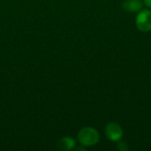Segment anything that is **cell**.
Returning a JSON list of instances; mask_svg holds the SVG:
<instances>
[{"label": "cell", "instance_id": "cell-6", "mask_svg": "<svg viewBox=\"0 0 151 151\" xmlns=\"http://www.w3.org/2000/svg\"><path fill=\"white\" fill-rule=\"evenodd\" d=\"M117 149L120 151H127L128 150H129V147H128V145H127V142H119V143L118 144Z\"/></svg>", "mask_w": 151, "mask_h": 151}, {"label": "cell", "instance_id": "cell-2", "mask_svg": "<svg viewBox=\"0 0 151 151\" xmlns=\"http://www.w3.org/2000/svg\"><path fill=\"white\" fill-rule=\"evenodd\" d=\"M136 27L143 33L151 31V11L149 9L141 10L136 17Z\"/></svg>", "mask_w": 151, "mask_h": 151}, {"label": "cell", "instance_id": "cell-4", "mask_svg": "<svg viewBox=\"0 0 151 151\" xmlns=\"http://www.w3.org/2000/svg\"><path fill=\"white\" fill-rule=\"evenodd\" d=\"M122 6L128 12H139L143 7V3L141 0H125Z\"/></svg>", "mask_w": 151, "mask_h": 151}, {"label": "cell", "instance_id": "cell-3", "mask_svg": "<svg viewBox=\"0 0 151 151\" xmlns=\"http://www.w3.org/2000/svg\"><path fill=\"white\" fill-rule=\"evenodd\" d=\"M105 134L111 142H119L123 137V129L118 123L111 122L106 126Z\"/></svg>", "mask_w": 151, "mask_h": 151}, {"label": "cell", "instance_id": "cell-7", "mask_svg": "<svg viewBox=\"0 0 151 151\" xmlns=\"http://www.w3.org/2000/svg\"><path fill=\"white\" fill-rule=\"evenodd\" d=\"M144 4L148 6L151 8V0H144Z\"/></svg>", "mask_w": 151, "mask_h": 151}, {"label": "cell", "instance_id": "cell-5", "mask_svg": "<svg viewBox=\"0 0 151 151\" xmlns=\"http://www.w3.org/2000/svg\"><path fill=\"white\" fill-rule=\"evenodd\" d=\"M75 140L73 139L72 137H63L61 138L58 143H57V149L59 150H64V151H68L73 150L75 147Z\"/></svg>", "mask_w": 151, "mask_h": 151}, {"label": "cell", "instance_id": "cell-8", "mask_svg": "<svg viewBox=\"0 0 151 151\" xmlns=\"http://www.w3.org/2000/svg\"><path fill=\"white\" fill-rule=\"evenodd\" d=\"M76 150H86L84 148H77Z\"/></svg>", "mask_w": 151, "mask_h": 151}, {"label": "cell", "instance_id": "cell-1", "mask_svg": "<svg viewBox=\"0 0 151 151\" xmlns=\"http://www.w3.org/2000/svg\"><path fill=\"white\" fill-rule=\"evenodd\" d=\"M78 139L81 145L85 147H92L99 142V134L93 127H84L80 130Z\"/></svg>", "mask_w": 151, "mask_h": 151}]
</instances>
